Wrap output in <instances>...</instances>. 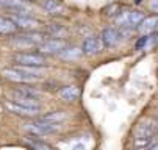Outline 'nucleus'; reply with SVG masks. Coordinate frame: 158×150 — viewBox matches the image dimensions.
I'll return each mask as SVG.
<instances>
[{"instance_id":"nucleus-3","label":"nucleus","mask_w":158,"mask_h":150,"mask_svg":"<svg viewBox=\"0 0 158 150\" xmlns=\"http://www.w3.org/2000/svg\"><path fill=\"white\" fill-rule=\"evenodd\" d=\"M13 61L16 63V66H30V67H44L47 63L44 55L33 52H19L13 56Z\"/></svg>"},{"instance_id":"nucleus-11","label":"nucleus","mask_w":158,"mask_h":150,"mask_svg":"<svg viewBox=\"0 0 158 150\" xmlns=\"http://www.w3.org/2000/svg\"><path fill=\"white\" fill-rule=\"evenodd\" d=\"M3 75L5 78H8L10 81H14V83H33V81H38L39 78L36 77H31V75H25L19 72L16 67H8L3 71Z\"/></svg>"},{"instance_id":"nucleus-19","label":"nucleus","mask_w":158,"mask_h":150,"mask_svg":"<svg viewBox=\"0 0 158 150\" xmlns=\"http://www.w3.org/2000/svg\"><path fill=\"white\" fill-rule=\"evenodd\" d=\"M155 141V136L152 138H133V150H147V147Z\"/></svg>"},{"instance_id":"nucleus-6","label":"nucleus","mask_w":158,"mask_h":150,"mask_svg":"<svg viewBox=\"0 0 158 150\" xmlns=\"http://www.w3.org/2000/svg\"><path fill=\"white\" fill-rule=\"evenodd\" d=\"M61 124H46V122H39V120H33L31 124H27V130L31 135H38V136H44V135H52L55 132L60 130Z\"/></svg>"},{"instance_id":"nucleus-16","label":"nucleus","mask_w":158,"mask_h":150,"mask_svg":"<svg viewBox=\"0 0 158 150\" xmlns=\"http://www.w3.org/2000/svg\"><path fill=\"white\" fill-rule=\"evenodd\" d=\"M155 27H156V16H149V17H144V20L139 24V30L147 36L149 33H155Z\"/></svg>"},{"instance_id":"nucleus-13","label":"nucleus","mask_w":158,"mask_h":150,"mask_svg":"<svg viewBox=\"0 0 158 150\" xmlns=\"http://www.w3.org/2000/svg\"><path fill=\"white\" fill-rule=\"evenodd\" d=\"M155 136V125L150 120H143L135 130V138H152Z\"/></svg>"},{"instance_id":"nucleus-14","label":"nucleus","mask_w":158,"mask_h":150,"mask_svg":"<svg viewBox=\"0 0 158 150\" xmlns=\"http://www.w3.org/2000/svg\"><path fill=\"white\" fill-rule=\"evenodd\" d=\"M80 95V91L75 88V86H64L58 91V97L64 102H72V100H77Z\"/></svg>"},{"instance_id":"nucleus-5","label":"nucleus","mask_w":158,"mask_h":150,"mask_svg":"<svg viewBox=\"0 0 158 150\" xmlns=\"http://www.w3.org/2000/svg\"><path fill=\"white\" fill-rule=\"evenodd\" d=\"M0 8L10 11L11 14L31 16V5L24 0H0Z\"/></svg>"},{"instance_id":"nucleus-20","label":"nucleus","mask_w":158,"mask_h":150,"mask_svg":"<svg viewBox=\"0 0 158 150\" xmlns=\"http://www.w3.org/2000/svg\"><path fill=\"white\" fill-rule=\"evenodd\" d=\"M41 6L46 11H49V13H56L61 8V3L58 2V0H42Z\"/></svg>"},{"instance_id":"nucleus-24","label":"nucleus","mask_w":158,"mask_h":150,"mask_svg":"<svg viewBox=\"0 0 158 150\" xmlns=\"http://www.w3.org/2000/svg\"><path fill=\"white\" fill-rule=\"evenodd\" d=\"M150 10L155 13L156 11V0H152V3H150Z\"/></svg>"},{"instance_id":"nucleus-10","label":"nucleus","mask_w":158,"mask_h":150,"mask_svg":"<svg viewBox=\"0 0 158 150\" xmlns=\"http://www.w3.org/2000/svg\"><path fill=\"white\" fill-rule=\"evenodd\" d=\"M100 38V44L106 49H113L119 44L121 41V33L118 28H113V27H108L102 31V34L99 36Z\"/></svg>"},{"instance_id":"nucleus-15","label":"nucleus","mask_w":158,"mask_h":150,"mask_svg":"<svg viewBox=\"0 0 158 150\" xmlns=\"http://www.w3.org/2000/svg\"><path fill=\"white\" fill-rule=\"evenodd\" d=\"M66 119V113L64 111H52L49 114L39 116L36 120L39 122H46V124H61V120Z\"/></svg>"},{"instance_id":"nucleus-17","label":"nucleus","mask_w":158,"mask_h":150,"mask_svg":"<svg viewBox=\"0 0 158 150\" xmlns=\"http://www.w3.org/2000/svg\"><path fill=\"white\" fill-rule=\"evenodd\" d=\"M16 30L17 28L10 20V17H2L0 16V34H13Z\"/></svg>"},{"instance_id":"nucleus-22","label":"nucleus","mask_w":158,"mask_h":150,"mask_svg":"<svg viewBox=\"0 0 158 150\" xmlns=\"http://www.w3.org/2000/svg\"><path fill=\"white\" fill-rule=\"evenodd\" d=\"M46 33L47 34H52V36H60V34L66 33V28L63 25H60V24H52V25H49L46 28Z\"/></svg>"},{"instance_id":"nucleus-8","label":"nucleus","mask_w":158,"mask_h":150,"mask_svg":"<svg viewBox=\"0 0 158 150\" xmlns=\"http://www.w3.org/2000/svg\"><path fill=\"white\" fill-rule=\"evenodd\" d=\"M66 47H67V44H66V41H63V39H46L44 42H41V44L38 46L39 53L44 55V56L52 55V53H60Z\"/></svg>"},{"instance_id":"nucleus-23","label":"nucleus","mask_w":158,"mask_h":150,"mask_svg":"<svg viewBox=\"0 0 158 150\" xmlns=\"http://www.w3.org/2000/svg\"><path fill=\"white\" fill-rule=\"evenodd\" d=\"M147 150H158V144H156V139H155V141H153V142H152V144H150L149 147H147Z\"/></svg>"},{"instance_id":"nucleus-18","label":"nucleus","mask_w":158,"mask_h":150,"mask_svg":"<svg viewBox=\"0 0 158 150\" xmlns=\"http://www.w3.org/2000/svg\"><path fill=\"white\" fill-rule=\"evenodd\" d=\"M63 59H77L81 56V50L77 49V47H66L64 50H61L58 53Z\"/></svg>"},{"instance_id":"nucleus-1","label":"nucleus","mask_w":158,"mask_h":150,"mask_svg":"<svg viewBox=\"0 0 158 150\" xmlns=\"http://www.w3.org/2000/svg\"><path fill=\"white\" fill-rule=\"evenodd\" d=\"M8 95L11 97V102L31 108H39V100L42 99V92L31 86H17L11 89Z\"/></svg>"},{"instance_id":"nucleus-9","label":"nucleus","mask_w":158,"mask_h":150,"mask_svg":"<svg viewBox=\"0 0 158 150\" xmlns=\"http://www.w3.org/2000/svg\"><path fill=\"white\" fill-rule=\"evenodd\" d=\"M5 108L13 113V114H17V116H22V117H38L39 114V108H31V106H24V105H17L14 102H5Z\"/></svg>"},{"instance_id":"nucleus-21","label":"nucleus","mask_w":158,"mask_h":150,"mask_svg":"<svg viewBox=\"0 0 158 150\" xmlns=\"http://www.w3.org/2000/svg\"><path fill=\"white\" fill-rule=\"evenodd\" d=\"M27 142L33 147V150H53L49 144H46V142H42V141H39V139H31V138H27Z\"/></svg>"},{"instance_id":"nucleus-2","label":"nucleus","mask_w":158,"mask_h":150,"mask_svg":"<svg viewBox=\"0 0 158 150\" xmlns=\"http://www.w3.org/2000/svg\"><path fill=\"white\" fill-rule=\"evenodd\" d=\"M46 41V34L44 33H38V31H25L22 34L13 36L11 38V44L14 47H20V49H25V47H33V46H39L41 42Z\"/></svg>"},{"instance_id":"nucleus-7","label":"nucleus","mask_w":158,"mask_h":150,"mask_svg":"<svg viewBox=\"0 0 158 150\" xmlns=\"http://www.w3.org/2000/svg\"><path fill=\"white\" fill-rule=\"evenodd\" d=\"M10 20L16 25V28H20L24 31H31V30H36L41 22L36 19H33L31 16H19V14H11Z\"/></svg>"},{"instance_id":"nucleus-4","label":"nucleus","mask_w":158,"mask_h":150,"mask_svg":"<svg viewBox=\"0 0 158 150\" xmlns=\"http://www.w3.org/2000/svg\"><path fill=\"white\" fill-rule=\"evenodd\" d=\"M144 17H146V14L143 11H138V10L124 11V13L119 11V16L116 17V22L124 30L125 28H136V27H139V24L144 20Z\"/></svg>"},{"instance_id":"nucleus-12","label":"nucleus","mask_w":158,"mask_h":150,"mask_svg":"<svg viewBox=\"0 0 158 150\" xmlns=\"http://www.w3.org/2000/svg\"><path fill=\"white\" fill-rule=\"evenodd\" d=\"M102 49V44H100V38L99 36H88L85 41H83V46H81V53L91 56V55H96L97 52H100Z\"/></svg>"}]
</instances>
